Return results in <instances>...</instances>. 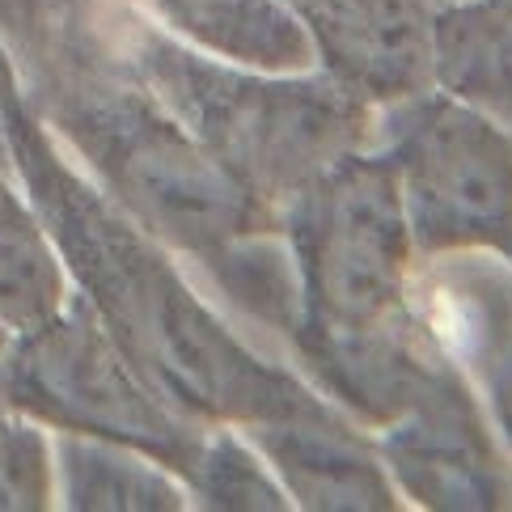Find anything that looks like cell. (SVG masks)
<instances>
[{"label":"cell","mask_w":512,"mask_h":512,"mask_svg":"<svg viewBox=\"0 0 512 512\" xmlns=\"http://www.w3.org/2000/svg\"><path fill=\"white\" fill-rule=\"evenodd\" d=\"M0 402L30 415L47 432L94 436L136 449L187 479L212 424L170 407L89 305L72 292L51 322L13 335L0 352Z\"/></svg>","instance_id":"cell-5"},{"label":"cell","mask_w":512,"mask_h":512,"mask_svg":"<svg viewBox=\"0 0 512 512\" xmlns=\"http://www.w3.org/2000/svg\"><path fill=\"white\" fill-rule=\"evenodd\" d=\"M0 149L56 246L68 288L89 305L149 386L199 424H263L318 402L254 356L182 280L170 250L81 174L34 119L0 43Z\"/></svg>","instance_id":"cell-1"},{"label":"cell","mask_w":512,"mask_h":512,"mask_svg":"<svg viewBox=\"0 0 512 512\" xmlns=\"http://www.w3.org/2000/svg\"><path fill=\"white\" fill-rule=\"evenodd\" d=\"M246 432L297 504L326 512L394 508V487L373 449L322 398L292 415L250 424Z\"/></svg>","instance_id":"cell-10"},{"label":"cell","mask_w":512,"mask_h":512,"mask_svg":"<svg viewBox=\"0 0 512 512\" xmlns=\"http://www.w3.org/2000/svg\"><path fill=\"white\" fill-rule=\"evenodd\" d=\"M56 500L77 512H174L187 508V487L178 474L157 466L153 457L123 449L94 436L56 432Z\"/></svg>","instance_id":"cell-13"},{"label":"cell","mask_w":512,"mask_h":512,"mask_svg":"<svg viewBox=\"0 0 512 512\" xmlns=\"http://www.w3.org/2000/svg\"><path fill=\"white\" fill-rule=\"evenodd\" d=\"M432 81L512 123V0H462L432 17Z\"/></svg>","instance_id":"cell-12"},{"label":"cell","mask_w":512,"mask_h":512,"mask_svg":"<svg viewBox=\"0 0 512 512\" xmlns=\"http://www.w3.org/2000/svg\"><path fill=\"white\" fill-rule=\"evenodd\" d=\"M56 504V449L43 424L0 402V512Z\"/></svg>","instance_id":"cell-16"},{"label":"cell","mask_w":512,"mask_h":512,"mask_svg":"<svg viewBox=\"0 0 512 512\" xmlns=\"http://www.w3.org/2000/svg\"><path fill=\"white\" fill-rule=\"evenodd\" d=\"M182 487L204 508H288V491L263 470L259 453L242 436L225 432V424H212L204 432V445Z\"/></svg>","instance_id":"cell-15"},{"label":"cell","mask_w":512,"mask_h":512,"mask_svg":"<svg viewBox=\"0 0 512 512\" xmlns=\"http://www.w3.org/2000/svg\"><path fill=\"white\" fill-rule=\"evenodd\" d=\"M98 39L132 81L280 216L318 170L369 136V102L331 77L284 81L216 60L144 17L136 0H89Z\"/></svg>","instance_id":"cell-3"},{"label":"cell","mask_w":512,"mask_h":512,"mask_svg":"<svg viewBox=\"0 0 512 512\" xmlns=\"http://www.w3.org/2000/svg\"><path fill=\"white\" fill-rule=\"evenodd\" d=\"M301 314L292 331H369L407 314L411 229L390 153H343L284 204Z\"/></svg>","instance_id":"cell-4"},{"label":"cell","mask_w":512,"mask_h":512,"mask_svg":"<svg viewBox=\"0 0 512 512\" xmlns=\"http://www.w3.org/2000/svg\"><path fill=\"white\" fill-rule=\"evenodd\" d=\"M72 297L64 263L0 149V326L26 335L51 322Z\"/></svg>","instance_id":"cell-14"},{"label":"cell","mask_w":512,"mask_h":512,"mask_svg":"<svg viewBox=\"0 0 512 512\" xmlns=\"http://www.w3.org/2000/svg\"><path fill=\"white\" fill-rule=\"evenodd\" d=\"M9 339H13V335L5 331V326H0V352H5V343H9Z\"/></svg>","instance_id":"cell-17"},{"label":"cell","mask_w":512,"mask_h":512,"mask_svg":"<svg viewBox=\"0 0 512 512\" xmlns=\"http://www.w3.org/2000/svg\"><path fill=\"white\" fill-rule=\"evenodd\" d=\"M411 246L432 259L491 250L512 263V136L449 94H415L390 115Z\"/></svg>","instance_id":"cell-6"},{"label":"cell","mask_w":512,"mask_h":512,"mask_svg":"<svg viewBox=\"0 0 512 512\" xmlns=\"http://www.w3.org/2000/svg\"><path fill=\"white\" fill-rule=\"evenodd\" d=\"M170 34L216 60L259 68V72H301L314 60V43L288 0H136Z\"/></svg>","instance_id":"cell-11"},{"label":"cell","mask_w":512,"mask_h":512,"mask_svg":"<svg viewBox=\"0 0 512 512\" xmlns=\"http://www.w3.org/2000/svg\"><path fill=\"white\" fill-rule=\"evenodd\" d=\"M381 457L402 491L424 508H504L512 496L508 466L500 462L479 402L457 369L386 424Z\"/></svg>","instance_id":"cell-7"},{"label":"cell","mask_w":512,"mask_h":512,"mask_svg":"<svg viewBox=\"0 0 512 512\" xmlns=\"http://www.w3.org/2000/svg\"><path fill=\"white\" fill-rule=\"evenodd\" d=\"M0 43L34 119L166 250L212 263L242 237L280 229V216L115 64L89 0H0Z\"/></svg>","instance_id":"cell-2"},{"label":"cell","mask_w":512,"mask_h":512,"mask_svg":"<svg viewBox=\"0 0 512 512\" xmlns=\"http://www.w3.org/2000/svg\"><path fill=\"white\" fill-rule=\"evenodd\" d=\"M415 297V314L432 343L483 381L496 424L512 445V271L491 259L436 263Z\"/></svg>","instance_id":"cell-9"},{"label":"cell","mask_w":512,"mask_h":512,"mask_svg":"<svg viewBox=\"0 0 512 512\" xmlns=\"http://www.w3.org/2000/svg\"><path fill=\"white\" fill-rule=\"evenodd\" d=\"M322 68L360 102H407L432 81L424 0H288Z\"/></svg>","instance_id":"cell-8"}]
</instances>
